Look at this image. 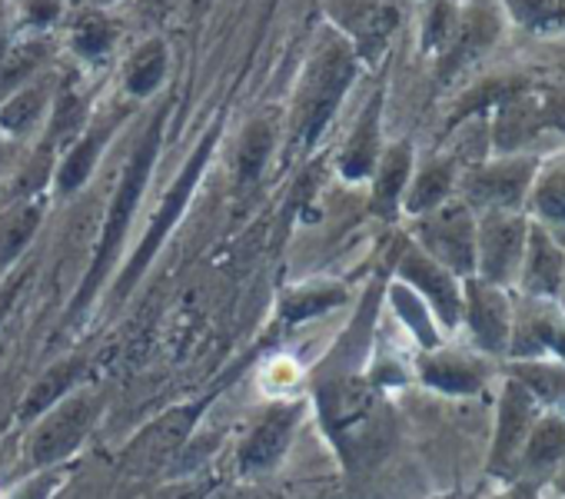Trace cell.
<instances>
[{
  "label": "cell",
  "instance_id": "cell-7",
  "mask_svg": "<svg viewBox=\"0 0 565 499\" xmlns=\"http://www.w3.org/2000/svg\"><path fill=\"white\" fill-rule=\"evenodd\" d=\"M502 31H505V14L499 0H466V4H459L452 31L446 34L443 47L433 54L436 81L449 84L452 77L469 71L502 41Z\"/></svg>",
  "mask_w": 565,
  "mask_h": 499
},
{
  "label": "cell",
  "instance_id": "cell-41",
  "mask_svg": "<svg viewBox=\"0 0 565 499\" xmlns=\"http://www.w3.org/2000/svg\"><path fill=\"white\" fill-rule=\"evenodd\" d=\"M256 499H276V496H256Z\"/></svg>",
  "mask_w": 565,
  "mask_h": 499
},
{
  "label": "cell",
  "instance_id": "cell-10",
  "mask_svg": "<svg viewBox=\"0 0 565 499\" xmlns=\"http://www.w3.org/2000/svg\"><path fill=\"white\" fill-rule=\"evenodd\" d=\"M459 327L469 330L472 350L482 357H505L509 333H512V297L505 287L489 284L482 277L462 280V320Z\"/></svg>",
  "mask_w": 565,
  "mask_h": 499
},
{
  "label": "cell",
  "instance_id": "cell-33",
  "mask_svg": "<svg viewBox=\"0 0 565 499\" xmlns=\"http://www.w3.org/2000/svg\"><path fill=\"white\" fill-rule=\"evenodd\" d=\"M505 21L519 24L529 34L565 31V0H499Z\"/></svg>",
  "mask_w": 565,
  "mask_h": 499
},
{
  "label": "cell",
  "instance_id": "cell-8",
  "mask_svg": "<svg viewBox=\"0 0 565 499\" xmlns=\"http://www.w3.org/2000/svg\"><path fill=\"white\" fill-rule=\"evenodd\" d=\"M525 236H529L525 210L476 213V277L512 290L525 254Z\"/></svg>",
  "mask_w": 565,
  "mask_h": 499
},
{
  "label": "cell",
  "instance_id": "cell-25",
  "mask_svg": "<svg viewBox=\"0 0 565 499\" xmlns=\"http://www.w3.org/2000/svg\"><path fill=\"white\" fill-rule=\"evenodd\" d=\"M167 74H170V47L163 38H147L124 64V94L130 100H150L163 91L167 84Z\"/></svg>",
  "mask_w": 565,
  "mask_h": 499
},
{
  "label": "cell",
  "instance_id": "cell-30",
  "mask_svg": "<svg viewBox=\"0 0 565 499\" xmlns=\"http://www.w3.org/2000/svg\"><path fill=\"white\" fill-rule=\"evenodd\" d=\"M81 363L77 360H64L51 370L41 373V380L28 390L24 396V406H21V420L24 423H34L41 413H47L57 400H64L71 390H77V380H81Z\"/></svg>",
  "mask_w": 565,
  "mask_h": 499
},
{
  "label": "cell",
  "instance_id": "cell-31",
  "mask_svg": "<svg viewBox=\"0 0 565 499\" xmlns=\"http://www.w3.org/2000/svg\"><path fill=\"white\" fill-rule=\"evenodd\" d=\"M509 376H515L539 406L565 403V360H512Z\"/></svg>",
  "mask_w": 565,
  "mask_h": 499
},
{
  "label": "cell",
  "instance_id": "cell-36",
  "mask_svg": "<svg viewBox=\"0 0 565 499\" xmlns=\"http://www.w3.org/2000/svg\"><path fill=\"white\" fill-rule=\"evenodd\" d=\"M57 486H64V469L44 466V469H38V476L24 479L8 499H51L57 492Z\"/></svg>",
  "mask_w": 565,
  "mask_h": 499
},
{
  "label": "cell",
  "instance_id": "cell-18",
  "mask_svg": "<svg viewBox=\"0 0 565 499\" xmlns=\"http://www.w3.org/2000/svg\"><path fill=\"white\" fill-rule=\"evenodd\" d=\"M419 380L446 396H472L482 390L489 376V363L479 350H456V347H433L419 353Z\"/></svg>",
  "mask_w": 565,
  "mask_h": 499
},
{
  "label": "cell",
  "instance_id": "cell-38",
  "mask_svg": "<svg viewBox=\"0 0 565 499\" xmlns=\"http://www.w3.org/2000/svg\"><path fill=\"white\" fill-rule=\"evenodd\" d=\"M8 160H11V140L0 137V183H4V173H8Z\"/></svg>",
  "mask_w": 565,
  "mask_h": 499
},
{
  "label": "cell",
  "instance_id": "cell-5",
  "mask_svg": "<svg viewBox=\"0 0 565 499\" xmlns=\"http://www.w3.org/2000/svg\"><path fill=\"white\" fill-rule=\"evenodd\" d=\"M539 153H492L466 163L459 173V190L476 213L482 210H525L529 190L539 170Z\"/></svg>",
  "mask_w": 565,
  "mask_h": 499
},
{
  "label": "cell",
  "instance_id": "cell-42",
  "mask_svg": "<svg viewBox=\"0 0 565 499\" xmlns=\"http://www.w3.org/2000/svg\"><path fill=\"white\" fill-rule=\"evenodd\" d=\"M426 4H429V0H426Z\"/></svg>",
  "mask_w": 565,
  "mask_h": 499
},
{
  "label": "cell",
  "instance_id": "cell-12",
  "mask_svg": "<svg viewBox=\"0 0 565 499\" xmlns=\"http://www.w3.org/2000/svg\"><path fill=\"white\" fill-rule=\"evenodd\" d=\"M303 410H307L303 400H287V403H273L259 413V420L253 423L249 436L239 446L243 476H263L282 463V456H287L297 436V426L303 420Z\"/></svg>",
  "mask_w": 565,
  "mask_h": 499
},
{
  "label": "cell",
  "instance_id": "cell-28",
  "mask_svg": "<svg viewBox=\"0 0 565 499\" xmlns=\"http://www.w3.org/2000/svg\"><path fill=\"white\" fill-rule=\"evenodd\" d=\"M347 304V287L337 284V280H310V284H300L294 290L282 294L279 300V320L282 323H307V320H317L337 307Z\"/></svg>",
  "mask_w": 565,
  "mask_h": 499
},
{
  "label": "cell",
  "instance_id": "cell-32",
  "mask_svg": "<svg viewBox=\"0 0 565 499\" xmlns=\"http://www.w3.org/2000/svg\"><path fill=\"white\" fill-rule=\"evenodd\" d=\"M273 157V124L266 117H253L243 127L239 153H236V187H253Z\"/></svg>",
  "mask_w": 565,
  "mask_h": 499
},
{
  "label": "cell",
  "instance_id": "cell-24",
  "mask_svg": "<svg viewBox=\"0 0 565 499\" xmlns=\"http://www.w3.org/2000/svg\"><path fill=\"white\" fill-rule=\"evenodd\" d=\"M117 41H120V28L104 8L87 4L67 28V51L87 67H104L114 57Z\"/></svg>",
  "mask_w": 565,
  "mask_h": 499
},
{
  "label": "cell",
  "instance_id": "cell-37",
  "mask_svg": "<svg viewBox=\"0 0 565 499\" xmlns=\"http://www.w3.org/2000/svg\"><path fill=\"white\" fill-rule=\"evenodd\" d=\"M539 100L545 130L565 137V84H539Z\"/></svg>",
  "mask_w": 565,
  "mask_h": 499
},
{
  "label": "cell",
  "instance_id": "cell-9",
  "mask_svg": "<svg viewBox=\"0 0 565 499\" xmlns=\"http://www.w3.org/2000/svg\"><path fill=\"white\" fill-rule=\"evenodd\" d=\"M512 360H565V310L555 297H512Z\"/></svg>",
  "mask_w": 565,
  "mask_h": 499
},
{
  "label": "cell",
  "instance_id": "cell-39",
  "mask_svg": "<svg viewBox=\"0 0 565 499\" xmlns=\"http://www.w3.org/2000/svg\"><path fill=\"white\" fill-rule=\"evenodd\" d=\"M499 499H535V496H532V486L522 482V486H512V489H509L505 496H499Z\"/></svg>",
  "mask_w": 565,
  "mask_h": 499
},
{
  "label": "cell",
  "instance_id": "cell-19",
  "mask_svg": "<svg viewBox=\"0 0 565 499\" xmlns=\"http://www.w3.org/2000/svg\"><path fill=\"white\" fill-rule=\"evenodd\" d=\"M57 81L51 74H34L21 87H14L4 100H0V137L4 140H28L34 134H44L54 97H57Z\"/></svg>",
  "mask_w": 565,
  "mask_h": 499
},
{
  "label": "cell",
  "instance_id": "cell-20",
  "mask_svg": "<svg viewBox=\"0 0 565 499\" xmlns=\"http://www.w3.org/2000/svg\"><path fill=\"white\" fill-rule=\"evenodd\" d=\"M413 167H416V147L413 140H393L383 147L380 153V163L373 170V177L366 180L370 183V210L393 223L403 216V197H406V187H409V177H413Z\"/></svg>",
  "mask_w": 565,
  "mask_h": 499
},
{
  "label": "cell",
  "instance_id": "cell-40",
  "mask_svg": "<svg viewBox=\"0 0 565 499\" xmlns=\"http://www.w3.org/2000/svg\"><path fill=\"white\" fill-rule=\"evenodd\" d=\"M87 4H90V8H104V11H107V8L120 4V0H87Z\"/></svg>",
  "mask_w": 565,
  "mask_h": 499
},
{
  "label": "cell",
  "instance_id": "cell-22",
  "mask_svg": "<svg viewBox=\"0 0 565 499\" xmlns=\"http://www.w3.org/2000/svg\"><path fill=\"white\" fill-rule=\"evenodd\" d=\"M47 220V193H18L0 210V277L11 274Z\"/></svg>",
  "mask_w": 565,
  "mask_h": 499
},
{
  "label": "cell",
  "instance_id": "cell-3",
  "mask_svg": "<svg viewBox=\"0 0 565 499\" xmlns=\"http://www.w3.org/2000/svg\"><path fill=\"white\" fill-rule=\"evenodd\" d=\"M223 114L203 130V137L196 140V147L190 150V157L183 160V167L177 170V177L170 180V187H167V193L160 197V206L153 210V216H150V223H147V230H143V236H140V243H137V250H134V257H130V264L120 270V277H117V284H114V290H117V300H127L130 297V290L140 284V277L150 270V264L157 261V254H160V246L167 243V236L180 226V220L186 216V206H190V200H193V193L200 190V183H203V177H206V170H210V160H213V153H216V144H220V137H223Z\"/></svg>",
  "mask_w": 565,
  "mask_h": 499
},
{
  "label": "cell",
  "instance_id": "cell-23",
  "mask_svg": "<svg viewBox=\"0 0 565 499\" xmlns=\"http://www.w3.org/2000/svg\"><path fill=\"white\" fill-rule=\"evenodd\" d=\"M525 213L565 240V150H555L539 160Z\"/></svg>",
  "mask_w": 565,
  "mask_h": 499
},
{
  "label": "cell",
  "instance_id": "cell-1",
  "mask_svg": "<svg viewBox=\"0 0 565 499\" xmlns=\"http://www.w3.org/2000/svg\"><path fill=\"white\" fill-rule=\"evenodd\" d=\"M163 134H167V107H160L147 130L137 137L124 170H120V180H117V190L107 203V216H104V226H100V236H97V246H94V257H90V267L67 307V323H77V317H84L90 310V304L97 300V294L107 287V277L110 270L117 267V257L127 243V233L134 226V216L140 210V200L153 180V170H157V160H160V147H163Z\"/></svg>",
  "mask_w": 565,
  "mask_h": 499
},
{
  "label": "cell",
  "instance_id": "cell-11",
  "mask_svg": "<svg viewBox=\"0 0 565 499\" xmlns=\"http://www.w3.org/2000/svg\"><path fill=\"white\" fill-rule=\"evenodd\" d=\"M396 280H403L406 287H413L426 307L433 310L436 323L452 333L462 320V280L446 270L439 261H433L423 246H416L413 240L406 243V250L399 254L396 264Z\"/></svg>",
  "mask_w": 565,
  "mask_h": 499
},
{
  "label": "cell",
  "instance_id": "cell-35",
  "mask_svg": "<svg viewBox=\"0 0 565 499\" xmlns=\"http://www.w3.org/2000/svg\"><path fill=\"white\" fill-rule=\"evenodd\" d=\"M64 18V0H14L18 34H47Z\"/></svg>",
  "mask_w": 565,
  "mask_h": 499
},
{
  "label": "cell",
  "instance_id": "cell-14",
  "mask_svg": "<svg viewBox=\"0 0 565 499\" xmlns=\"http://www.w3.org/2000/svg\"><path fill=\"white\" fill-rule=\"evenodd\" d=\"M542 413H539L535 396L515 376H509L505 390H502V400H499L495 439H492V453H489V473L492 476H515L522 446H525L529 429H532V423Z\"/></svg>",
  "mask_w": 565,
  "mask_h": 499
},
{
  "label": "cell",
  "instance_id": "cell-34",
  "mask_svg": "<svg viewBox=\"0 0 565 499\" xmlns=\"http://www.w3.org/2000/svg\"><path fill=\"white\" fill-rule=\"evenodd\" d=\"M200 410H203V403H196V406H180V410H170L167 416H160L157 423H150V429L140 436V443L147 446L143 456H167L170 449H177L180 439L186 436V429L196 423Z\"/></svg>",
  "mask_w": 565,
  "mask_h": 499
},
{
  "label": "cell",
  "instance_id": "cell-15",
  "mask_svg": "<svg viewBox=\"0 0 565 499\" xmlns=\"http://www.w3.org/2000/svg\"><path fill=\"white\" fill-rule=\"evenodd\" d=\"M545 134L539 84H522L489 110V153H522Z\"/></svg>",
  "mask_w": 565,
  "mask_h": 499
},
{
  "label": "cell",
  "instance_id": "cell-6",
  "mask_svg": "<svg viewBox=\"0 0 565 499\" xmlns=\"http://www.w3.org/2000/svg\"><path fill=\"white\" fill-rule=\"evenodd\" d=\"M413 243L459 280L476 277V210L452 197L443 206L413 220Z\"/></svg>",
  "mask_w": 565,
  "mask_h": 499
},
{
  "label": "cell",
  "instance_id": "cell-4",
  "mask_svg": "<svg viewBox=\"0 0 565 499\" xmlns=\"http://www.w3.org/2000/svg\"><path fill=\"white\" fill-rule=\"evenodd\" d=\"M100 393L94 390H71L64 400H57L47 413H41L31 423V436L24 443V456L34 469L61 466L67 456L81 449V443L90 436L97 416H100Z\"/></svg>",
  "mask_w": 565,
  "mask_h": 499
},
{
  "label": "cell",
  "instance_id": "cell-17",
  "mask_svg": "<svg viewBox=\"0 0 565 499\" xmlns=\"http://www.w3.org/2000/svg\"><path fill=\"white\" fill-rule=\"evenodd\" d=\"M562 284H565V240H558L548 226L529 216V236H525V254L515 287L519 294L529 297H558Z\"/></svg>",
  "mask_w": 565,
  "mask_h": 499
},
{
  "label": "cell",
  "instance_id": "cell-29",
  "mask_svg": "<svg viewBox=\"0 0 565 499\" xmlns=\"http://www.w3.org/2000/svg\"><path fill=\"white\" fill-rule=\"evenodd\" d=\"M390 307H393L396 320L409 330V337L419 343V350H433V347L443 343V327L436 323L433 310L403 280H393V287H390Z\"/></svg>",
  "mask_w": 565,
  "mask_h": 499
},
{
  "label": "cell",
  "instance_id": "cell-2",
  "mask_svg": "<svg viewBox=\"0 0 565 499\" xmlns=\"http://www.w3.org/2000/svg\"><path fill=\"white\" fill-rule=\"evenodd\" d=\"M360 77V47L340 34L323 31L310 61L300 71L294 104H290V150L307 153L320 144L333 117L340 114L343 100L350 97Z\"/></svg>",
  "mask_w": 565,
  "mask_h": 499
},
{
  "label": "cell",
  "instance_id": "cell-21",
  "mask_svg": "<svg viewBox=\"0 0 565 499\" xmlns=\"http://www.w3.org/2000/svg\"><path fill=\"white\" fill-rule=\"evenodd\" d=\"M462 157L459 153H433L426 160H416L406 197H403V216L416 220L446 200L456 197L459 190V173H462Z\"/></svg>",
  "mask_w": 565,
  "mask_h": 499
},
{
  "label": "cell",
  "instance_id": "cell-16",
  "mask_svg": "<svg viewBox=\"0 0 565 499\" xmlns=\"http://www.w3.org/2000/svg\"><path fill=\"white\" fill-rule=\"evenodd\" d=\"M383 117H386V81L370 94V100L363 104L353 130L347 134L340 153H337V173L347 183H366L380 163V153L386 147L383 137Z\"/></svg>",
  "mask_w": 565,
  "mask_h": 499
},
{
  "label": "cell",
  "instance_id": "cell-13",
  "mask_svg": "<svg viewBox=\"0 0 565 499\" xmlns=\"http://www.w3.org/2000/svg\"><path fill=\"white\" fill-rule=\"evenodd\" d=\"M127 114H107V117H97L90 120L61 153H57V163H54V173H51V190L54 197L67 200L74 193H81L87 187V180L94 177L100 157L107 153L114 134L124 127Z\"/></svg>",
  "mask_w": 565,
  "mask_h": 499
},
{
  "label": "cell",
  "instance_id": "cell-27",
  "mask_svg": "<svg viewBox=\"0 0 565 499\" xmlns=\"http://www.w3.org/2000/svg\"><path fill=\"white\" fill-rule=\"evenodd\" d=\"M565 463V416H539L529 429V439L519 456V469L525 476H542Z\"/></svg>",
  "mask_w": 565,
  "mask_h": 499
},
{
  "label": "cell",
  "instance_id": "cell-26",
  "mask_svg": "<svg viewBox=\"0 0 565 499\" xmlns=\"http://www.w3.org/2000/svg\"><path fill=\"white\" fill-rule=\"evenodd\" d=\"M47 41L44 34H18V38H4L0 41V100H4L14 87H21L24 81H31L34 74H41L44 61H47Z\"/></svg>",
  "mask_w": 565,
  "mask_h": 499
}]
</instances>
